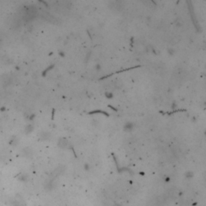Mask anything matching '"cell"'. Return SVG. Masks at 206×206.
I'll use <instances>...</instances> for the list:
<instances>
[{
    "label": "cell",
    "instance_id": "obj_1",
    "mask_svg": "<svg viewBox=\"0 0 206 206\" xmlns=\"http://www.w3.org/2000/svg\"><path fill=\"white\" fill-rule=\"evenodd\" d=\"M132 128H133V125L131 123H130V122H127V123L125 125V130L126 131H131Z\"/></svg>",
    "mask_w": 206,
    "mask_h": 206
}]
</instances>
